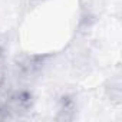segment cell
Masks as SVG:
<instances>
[{
	"label": "cell",
	"mask_w": 122,
	"mask_h": 122,
	"mask_svg": "<svg viewBox=\"0 0 122 122\" xmlns=\"http://www.w3.org/2000/svg\"><path fill=\"white\" fill-rule=\"evenodd\" d=\"M46 55H20L15 59V72L17 78L30 79L42 72L46 63Z\"/></svg>",
	"instance_id": "6da1fadb"
},
{
	"label": "cell",
	"mask_w": 122,
	"mask_h": 122,
	"mask_svg": "<svg viewBox=\"0 0 122 122\" xmlns=\"http://www.w3.org/2000/svg\"><path fill=\"white\" fill-rule=\"evenodd\" d=\"M10 118L26 113L33 105V96L29 91H15L3 102Z\"/></svg>",
	"instance_id": "7a4b0ae2"
},
{
	"label": "cell",
	"mask_w": 122,
	"mask_h": 122,
	"mask_svg": "<svg viewBox=\"0 0 122 122\" xmlns=\"http://www.w3.org/2000/svg\"><path fill=\"white\" fill-rule=\"evenodd\" d=\"M75 109H76L75 101L72 98H69V96H65L62 101H60V106H59L56 119L57 121H71V119H73Z\"/></svg>",
	"instance_id": "3957f363"
},
{
	"label": "cell",
	"mask_w": 122,
	"mask_h": 122,
	"mask_svg": "<svg viewBox=\"0 0 122 122\" xmlns=\"http://www.w3.org/2000/svg\"><path fill=\"white\" fill-rule=\"evenodd\" d=\"M105 92L108 95V98H111V101L119 103L121 102V96H122V91H121V81L119 78H113L109 81V83L105 88Z\"/></svg>",
	"instance_id": "277c9868"
},
{
	"label": "cell",
	"mask_w": 122,
	"mask_h": 122,
	"mask_svg": "<svg viewBox=\"0 0 122 122\" xmlns=\"http://www.w3.org/2000/svg\"><path fill=\"white\" fill-rule=\"evenodd\" d=\"M7 49H9V42H7V39H6L5 36H0V68H2V65H3V62H5Z\"/></svg>",
	"instance_id": "5b68a950"
},
{
	"label": "cell",
	"mask_w": 122,
	"mask_h": 122,
	"mask_svg": "<svg viewBox=\"0 0 122 122\" xmlns=\"http://www.w3.org/2000/svg\"><path fill=\"white\" fill-rule=\"evenodd\" d=\"M7 118H10V115H9V112H7V109H6L5 103H0V121H5V119H7Z\"/></svg>",
	"instance_id": "8992f818"
},
{
	"label": "cell",
	"mask_w": 122,
	"mask_h": 122,
	"mask_svg": "<svg viewBox=\"0 0 122 122\" xmlns=\"http://www.w3.org/2000/svg\"><path fill=\"white\" fill-rule=\"evenodd\" d=\"M26 2H27V5H29V6L35 7V6H39V5H43V3H46L47 0H26Z\"/></svg>",
	"instance_id": "52a82bcc"
}]
</instances>
